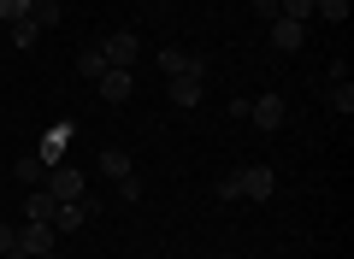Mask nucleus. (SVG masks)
<instances>
[{
  "label": "nucleus",
  "mask_w": 354,
  "mask_h": 259,
  "mask_svg": "<svg viewBox=\"0 0 354 259\" xmlns=\"http://www.w3.org/2000/svg\"><path fill=\"white\" fill-rule=\"evenodd\" d=\"M12 183H18V189H41V183H48V165H41L36 153H24V160L12 165Z\"/></svg>",
  "instance_id": "obj_12"
},
{
  "label": "nucleus",
  "mask_w": 354,
  "mask_h": 259,
  "mask_svg": "<svg viewBox=\"0 0 354 259\" xmlns=\"http://www.w3.org/2000/svg\"><path fill=\"white\" fill-rule=\"evenodd\" d=\"M77 71H83L88 83H95V77L106 71V59H101V48H83V53H77Z\"/></svg>",
  "instance_id": "obj_18"
},
{
  "label": "nucleus",
  "mask_w": 354,
  "mask_h": 259,
  "mask_svg": "<svg viewBox=\"0 0 354 259\" xmlns=\"http://www.w3.org/2000/svg\"><path fill=\"white\" fill-rule=\"evenodd\" d=\"M272 48H278V53H301L307 48V24H295V18H272Z\"/></svg>",
  "instance_id": "obj_9"
},
{
  "label": "nucleus",
  "mask_w": 354,
  "mask_h": 259,
  "mask_svg": "<svg viewBox=\"0 0 354 259\" xmlns=\"http://www.w3.org/2000/svg\"><path fill=\"white\" fill-rule=\"evenodd\" d=\"M254 12H260L266 24H272V18H278V0H254Z\"/></svg>",
  "instance_id": "obj_25"
},
{
  "label": "nucleus",
  "mask_w": 354,
  "mask_h": 259,
  "mask_svg": "<svg viewBox=\"0 0 354 259\" xmlns=\"http://www.w3.org/2000/svg\"><path fill=\"white\" fill-rule=\"evenodd\" d=\"M71 148V124H53L48 136H41V148H36V160L41 165H59V153Z\"/></svg>",
  "instance_id": "obj_11"
},
{
  "label": "nucleus",
  "mask_w": 354,
  "mask_h": 259,
  "mask_svg": "<svg viewBox=\"0 0 354 259\" xmlns=\"http://www.w3.org/2000/svg\"><path fill=\"white\" fill-rule=\"evenodd\" d=\"M278 18H295V24H307V18H313V0H278Z\"/></svg>",
  "instance_id": "obj_19"
},
{
  "label": "nucleus",
  "mask_w": 354,
  "mask_h": 259,
  "mask_svg": "<svg viewBox=\"0 0 354 259\" xmlns=\"http://www.w3.org/2000/svg\"><path fill=\"white\" fill-rule=\"evenodd\" d=\"M30 18H36L41 30H53L59 24V0H30Z\"/></svg>",
  "instance_id": "obj_17"
},
{
  "label": "nucleus",
  "mask_w": 354,
  "mask_h": 259,
  "mask_svg": "<svg viewBox=\"0 0 354 259\" xmlns=\"http://www.w3.org/2000/svg\"><path fill=\"white\" fill-rule=\"evenodd\" d=\"M53 247H59V230H53V224H30V218H24V230H18V253L36 259V253H53Z\"/></svg>",
  "instance_id": "obj_5"
},
{
  "label": "nucleus",
  "mask_w": 354,
  "mask_h": 259,
  "mask_svg": "<svg viewBox=\"0 0 354 259\" xmlns=\"http://www.w3.org/2000/svg\"><path fill=\"white\" fill-rule=\"evenodd\" d=\"M36 41H41V24L36 18H18L12 24V48H36Z\"/></svg>",
  "instance_id": "obj_16"
},
{
  "label": "nucleus",
  "mask_w": 354,
  "mask_h": 259,
  "mask_svg": "<svg viewBox=\"0 0 354 259\" xmlns=\"http://www.w3.org/2000/svg\"><path fill=\"white\" fill-rule=\"evenodd\" d=\"M101 59L113 65V71H130V65L142 59V36H136V30H118V36H106V41H101Z\"/></svg>",
  "instance_id": "obj_2"
},
{
  "label": "nucleus",
  "mask_w": 354,
  "mask_h": 259,
  "mask_svg": "<svg viewBox=\"0 0 354 259\" xmlns=\"http://www.w3.org/2000/svg\"><path fill=\"white\" fill-rule=\"evenodd\" d=\"M165 95H171V106H201V95H207V77L201 71H183V77H171V83H165Z\"/></svg>",
  "instance_id": "obj_6"
},
{
  "label": "nucleus",
  "mask_w": 354,
  "mask_h": 259,
  "mask_svg": "<svg viewBox=\"0 0 354 259\" xmlns=\"http://www.w3.org/2000/svg\"><path fill=\"white\" fill-rule=\"evenodd\" d=\"M0 18H6V24H18V18H30V0H0Z\"/></svg>",
  "instance_id": "obj_22"
},
{
  "label": "nucleus",
  "mask_w": 354,
  "mask_h": 259,
  "mask_svg": "<svg viewBox=\"0 0 354 259\" xmlns=\"http://www.w3.org/2000/svg\"><path fill=\"white\" fill-rule=\"evenodd\" d=\"M53 207H59V200H53L48 189H30V195H24V218L30 224H53Z\"/></svg>",
  "instance_id": "obj_13"
},
{
  "label": "nucleus",
  "mask_w": 354,
  "mask_h": 259,
  "mask_svg": "<svg viewBox=\"0 0 354 259\" xmlns=\"http://www.w3.org/2000/svg\"><path fill=\"white\" fill-rule=\"evenodd\" d=\"M313 18H325V24H348V0H313Z\"/></svg>",
  "instance_id": "obj_15"
},
{
  "label": "nucleus",
  "mask_w": 354,
  "mask_h": 259,
  "mask_svg": "<svg viewBox=\"0 0 354 259\" xmlns=\"http://www.w3.org/2000/svg\"><path fill=\"white\" fill-rule=\"evenodd\" d=\"M118 195H124L130 207H136V200H142V177H136V171H130V177H118Z\"/></svg>",
  "instance_id": "obj_23"
},
{
  "label": "nucleus",
  "mask_w": 354,
  "mask_h": 259,
  "mask_svg": "<svg viewBox=\"0 0 354 259\" xmlns=\"http://www.w3.org/2000/svg\"><path fill=\"white\" fill-rule=\"evenodd\" d=\"M248 118H254V130H283L290 106H283V95H260V100H248Z\"/></svg>",
  "instance_id": "obj_7"
},
{
  "label": "nucleus",
  "mask_w": 354,
  "mask_h": 259,
  "mask_svg": "<svg viewBox=\"0 0 354 259\" xmlns=\"http://www.w3.org/2000/svg\"><path fill=\"white\" fill-rule=\"evenodd\" d=\"M95 88H101V100H106V106H124V100H130V88H136V77H130V71H113V65H106V71L95 77Z\"/></svg>",
  "instance_id": "obj_8"
},
{
  "label": "nucleus",
  "mask_w": 354,
  "mask_h": 259,
  "mask_svg": "<svg viewBox=\"0 0 354 259\" xmlns=\"http://www.w3.org/2000/svg\"><path fill=\"white\" fill-rule=\"evenodd\" d=\"M130 171H136V165H130L124 148H101V177H113V183H118V177H130Z\"/></svg>",
  "instance_id": "obj_14"
},
{
  "label": "nucleus",
  "mask_w": 354,
  "mask_h": 259,
  "mask_svg": "<svg viewBox=\"0 0 354 259\" xmlns=\"http://www.w3.org/2000/svg\"><path fill=\"white\" fill-rule=\"evenodd\" d=\"M236 183H242V200H272L278 195V171L272 165H248V171H236Z\"/></svg>",
  "instance_id": "obj_4"
},
{
  "label": "nucleus",
  "mask_w": 354,
  "mask_h": 259,
  "mask_svg": "<svg viewBox=\"0 0 354 259\" xmlns=\"http://www.w3.org/2000/svg\"><path fill=\"white\" fill-rule=\"evenodd\" d=\"M6 253H18V230H12V224H0V259H6Z\"/></svg>",
  "instance_id": "obj_24"
},
{
  "label": "nucleus",
  "mask_w": 354,
  "mask_h": 259,
  "mask_svg": "<svg viewBox=\"0 0 354 259\" xmlns=\"http://www.w3.org/2000/svg\"><path fill=\"white\" fill-rule=\"evenodd\" d=\"M213 195H218V200H242V183H236V171H230V177H218V183H213Z\"/></svg>",
  "instance_id": "obj_21"
},
{
  "label": "nucleus",
  "mask_w": 354,
  "mask_h": 259,
  "mask_svg": "<svg viewBox=\"0 0 354 259\" xmlns=\"http://www.w3.org/2000/svg\"><path fill=\"white\" fill-rule=\"evenodd\" d=\"M95 218H101V200L88 195V189H83L77 200H59V207H53V230H59V236L83 230V224H95Z\"/></svg>",
  "instance_id": "obj_1"
},
{
  "label": "nucleus",
  "mask_w": 354,
  "mask_h": 259,
  "mask_svg": "<svg viewBox=\"0 0 354 259\" xmlns=\"http://www.w3.org/2000/svg\"><path fill=\"white\" fill-rule=\"evenodd\" d=\"M36 259H59V253H36Z\"/></svg>",
  "instance_id": "obj_26"
},
{
  "label": "nucleus",
  "mask_w": 354,
  "mask_h": 259,
  "mask_svg": "<svg viewBox=\"0 0 354 259\" xmlns=\"http://www.w3.org/2000/svg\"><path fill=\"white\" fill-rule=\"evenodd\" d=\"M41 189H48L53 200H77L88 189V177L77 171V165H48V183H41Z\"/></svg>",
  "instance_id": "obj_3"
},
{
  "label": "nucleus",
  "mask_w": 354,
  "mask_h": 259,
  "mask_svg": "<svg viewBox=\"0 0 354 259\" xmlns=\"http://www.w3.org/2000/svg\"><path fill=\"white\" fill-rule=\"evenodd\" d=\"M160 71L165 77H183V71H201L207 77V59H201V53H183V48H160Z\"/></svg>",
  "instance_id": "obj_10"
},
{
  "label": "nucleus",
  "mask_w": 354,
  "mask_h": 259,
  "mask_svg": "<svg viewBox=\"0 0 354 259\" xmlns=\"http://www.w3.org/2000/svg\"><path fill=\"white\" fill-rule=\"evenodd\" d=\"M330 112H342V118L354 112V88L348 83H330Z\"/></svg>",
  "instance_id": "obj_20"
}]
</instances>
